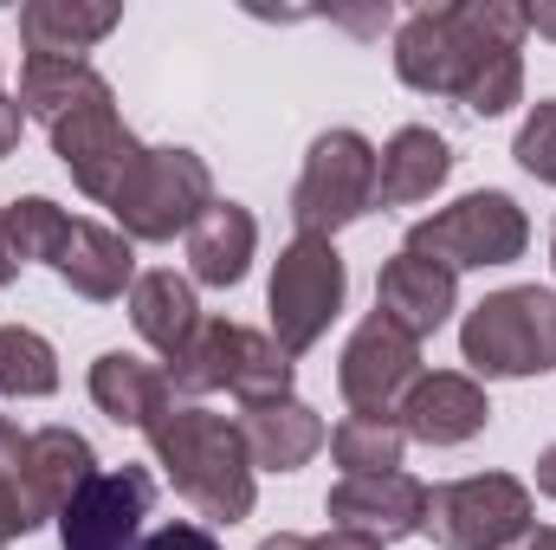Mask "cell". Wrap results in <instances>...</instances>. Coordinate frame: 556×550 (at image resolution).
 I'll use <instances>...</instances> for the list:
<instances>
[{
    "label": "cell",
    "instance_id": "cell-19",
    "mask_svg": "<svg viewBox=\"0 0 556 550\" xmlns=\"http://www.w3.org/2000/svg\"><path fill=\"white\" fill-rule=\"evenodd\" d=\"M91 402L111 414L117 427L149 434L162 414L175 409V389H168V370L162 363H149L137 350H104L91 363Z\"/></svg>",
    "mask_w": 556,
    "mask_h": 550
},
{
    "label": "cell",
    "instance_id": "cell-7",
    "mask_svg": "<svg viewBox=\"0 0 556 550\" xmlns=\"http://www.w3.org/2000/svg\"><path fill=\"white\" fill-rule=\"evenodd\" d=\"M214 208V175H207V162L194 155V149H175V142H162V149H142V162L130 168V182L117 188V201H111V214H117V234L137 247H162V240H188V227L201 221Z\"/></svg>",
    "mask_w": 556,
    "mask_h": 550
},
{
    "label": "cell",
    "instance_id": "cell-17",
    "mask_svg": "<svg viewBox=\"0 0 556 550\" xmlns=\"http://www.w3.org/2000/svg\"><path fill=\"white\" fill-rule=\"evenodd\" d=\"M240 440L253 453V473H298L311 466V453L324 447V421L304 409L298 396H273V402H240Z\"/></svg>",
    "mask_w": 556,
    "mask_h": 550
},
{
    "label": "cell",
    "instance_id": "cell-12",
    "mask_svg": "<svg viewBox=\"0 0 556 550\" xmlns=\"http://www.w3.org/2000/svg\"><path fill=\"white\" fill-rule=\"evenodd\" d=\"M155 512V473L149 466H111L78 486V499L59 512L65 550H137L142 518Z\"/></svg>",
    "mask_w": 556,
    "mask_h": 550
},
{
    "label": "cell",
    "instance_id": "cell-31",
    "mask_svg": "<svg viewBox=\"0 0 556 550\" xmlns=\"http://www.w3.org/2000/svg\"><path fill=\"white\" fill-rule=\"evenodd\" d=\"M311 550H389V545H376V538H363V532H324V538H311Z\"/></svg>",
    "mask_w": 556,
    "mask_h": 550
},
{
    "label": "cell",
    "instance_id": "cell-28",
    "mask_svg": "<svg viewBox=\"0 0 556 550\" xmlns=\"http://www.w3.org/2000/svg\"><path fill=\"white\" fill-rule=\"evenodd\" d=\"M511 155H518L525 175H538V182L556 188V98L531 104V117H525V130H518V142H511Z\"/></svg>",
    "mask_w": 556,
    "mask_h": 550
},
{
    "label": "cell",
    "instance_id": "cell-10",
    "mask_svg": "<svg viewBox=\"0 0 556 550\" xmlns=\"http://www.w3.org/2000/svg\"><path fill=\"white\" fill-rule=\"evenodd\" d=\"M343 291H350V273H343V253L330 240H291L273 266V285H266V311H273V343L285 357H304L317 350V337L337 324L343 311Z\"/></svg>",
    "mask_w": 556,
    "mask_h": 550
},
{
    "label": "cell",
    "instance_id": "cell-4",
    "mask_svg": "<svg viewBox=\"0 0 556 550\" xmlns=\"http://www.w3.org/2000/svg\"><path fill=\"white\" fill-rule=\"evenodd\" d=\"M459 357L479 376L518 383L556 370V291L551 285H505L459 324Z\"/></svg>",
    "mask_w": 556,
    "mask_h": 550
},
{
    "label": "cell",
    "instance_id": "cell-22",
    "mask_svg": "<svg viewBox=\"0 0 556 550\" xmlns=\"http://www.w3.org/2000/svg\"><path fill=\"white\" fill-rule=\"evenodd\" d=\"M130 324L149 350H162L168 363L188 350V337L201 330V298H194V278L181 273H137L130 285Z\"/></svg>",
    "mask_w": 556,
    "mask_h": 550
},
{
    "label": "cell",
    "instance_id": "cell-9",
    "mask_svg": "<svg viewBox=\"0 0 556 550\" xmlns=\"http://www.w3.org/2000/svg\"><path fill=\"white\" fill-rule=\"evenodd\" d=\"M538 499L525 479L511 473H472V479H446L427 492V538L440 550H505L525 538L538 518Z\"/></svg>",
    "mask_w": 556,
    "mask_h": 550
},
{
    "label": "cell",
    "instance_id": "cell-32",
    "mask_svg": "<svg viewBox=\"0 0 556 550\" xmlns=\"http://www.w3.org/2000/svg\"><path fill=\"white\" fill-rule=\"evenodd\" d=\"M531 13V33L538 39H556V0H538V7H525Z\"/></svg>",
    "mask_w": 556,
    "mask_h": 550
},
{
    "label": "cell",
    "instance_id": "cell-25",
    "mask_svg": "<svg viewBox=\"0 0 556 550\" xmlns=\"http://www.w3.org/2000/svg\"><path fill=\"white\" fill-rule=\"evenodd\" d=\"M330 453H337L343 479H350V473H395V466H402V453H408V434H402V421L350 414V421H337Z\"/></svg>",
    "mask_w": 556,
    "mask_h": 550
},
{
    "label": "cell",
    "instance_id": "cell-30",
    "mask_svg": "<svg viewBox=\"0 0 556 550\" xmlns=\"http://www.w3.org/2000/svg\"><path fill=\"white\" fill-rule=\"evenodd\" d=\"M20 130H26V111H20V98H7V85H0V162L20 149Z\"/></svg>",
    "mask_w": 556,
    "mask_h": 550
},
{
    "label": "cell",
    "instance_id": "cell-1",
    "mask_svg": "<svg viewBox=\"0 0 556 550\" xmlns=\"http://www.w3.org/2000/svg\"><path fill=\"white\" fill-rule=\"evenodd\" d=\"M531 13L511 0H440L402 20L395 72L408 91L459 98L472 117H505L525 98Z\"/></svg>",
    "mask_w": 556,
    "mask_h": 550
},
{
    "label": "cell",
    "instance_id": "cell-6",
    "mask_svg": "<svg viewBox=\"0 0 556 550\" xmlns=\"http://www.w3.org/2000/svg\"><path fill=\"white\" fill-rule=\"evenodd\" d=\"M168 389H181V396L233 389L240 402H273V396H291V357L266 330H247V324H227V317H201L188 350L168 363Z\"/></svg>",
    "mask_w": 556,
    "mask_h": 550
},
{
    "label": "cell",
    "instance_id": "cell-21",
    "mask_svg": "<svg viewBox=\"0 0 556 550\" xmlns=\"http://www.w3.org/2000/svg\"><path fill=\"white\" fill-rule=\"evenodd\" d=\"M253 247H260V221L240 208V201H214L194 227H188V266L194 285H214V291H233L247 266H253Z\"/></svg>",
    "mask_w": 556,
    "mask_h": 550
},
{
    "label": "cell",
    "instance_id": "cell-16",
    "mask_svg": "<svg viewBox=\"0 0 556 550\" xmlns=\"http://www.w3.org/2000/svg\"><path fill=\"white\" fill-rule=\"evenodd\" d=\"M376 311H382L389 324H402L408 337L427 343V337L459 311V278L402 247V253L382 266V278H376Z\"/></svg>",
    "mask_w": 556,
    "mask_h": 550
},
{
    "label": "cell",
    "instance_id": "cell-24",
    "mask_svg": "<svg viewBox=\"0 0 556 550\" xmlns=\"http://www.w3.org/2000/svg\"><path fill=\"white\" fill-rule=\"evenodd\" d=\"M59 389V357L39 330L26 324H0V396L13 402H39Z\"/></svg>",
    "mask_w": 556,
    "mask_h": 550
},
{
    "label": "cell",
    "instance_id": "cell-11",
    "mask_svg": "<svg viewBox=\"0 0 556 550\" xmlns=\"http://www.w3.org/2000/svg\"><path fill=\"white\" fill-rule=\"evenodd\" d=\"M415 383H420V337L389 324L382 311H369L356 324V337L343 343V363H337L343 402L356 414H369V421H395Z\"/></svg>",
    "mask_w": 556,
    "mask_h": 550
},
{
    "label": "cell",
    "instance_id": "cell-29",
    "mask_svg": "<svg viewBox=\"0 0 556 550\" xmlns=\"http://www.w3.org/2000/svg\"><path fill=\"white\" fill-rule=\"evenodd\" d=\"M137 550H220V538L201 532V525H162V532H149Z\"/></svg>",
    "mask_w": 556,
    "mask_h": 550
},
{
    "label": "cell",
    "instance_id": "cell-5",
    "mask_svg": "<svg viewBox=\"0 0 556 550\" xmlns=\"http://www.w3.org/2000/svg\"><path fill=\"white\" fill-rule=\"evenodd\" d=\"M376 168H382V149L363 130H324L311 142V155H304L298 188H291L298 240H337L369 208H382L376 201Z\"/></svg>",
    "mask_w": 556,
    "mask_h": 550
},
{
    "label": "cell",
    "instance_id": "cell-3",
    "mask_svg": "<svg viewBox=\"0 0 556 550\" xmlns=\"http://www.w3.org/2000/svg\"><path fill=\"white\" fill-rule=\"evenodd\" d=\"M149 453L162 466V479L214 525H240L253 518V453L240 440V421L214 409H168L149 427Z\"/></svg>",
    "mask_w": 556,
    "mask_h": 550
},
{
    "label": "cell",
    "instance_id": "cell-27",
    "mask_svg": "<svg viewBox=\"0 0 556 550\" xmlns=\"http://www.w3.org/2000/svg\"><path fill=\"white\" fill-rule=\"evenodd\" d=\"M20 460H26V434L0 414V550L13 545V538H26V532H39L33 499H26V473H20Z\"/></svg>",
    "mask_w": 556,
    "mask_h": 550
},
{
    "label": "cell",
    "instance_id": "cell-36",
    "mask_svg": "<svg viewBox=\"0 0 556 550\" xmlns=\"http://www.w3.org/2000/svg\"><path fill=\"white\" fill-rule=\"evenodd\" d=\"M260 550H311V538H298V532H278V538H266Z\"/></svg>",
    "mask_w": 556,
    "mask_h": 550
},
{
    "label": "cell",
    "instance_id": "cell-18",
    "mask_svg": "<svg viewBox=\"0 0 556 550\" xmlns=\"http://www.w3.org/2000/svg\"><path fill=\"white\" fill-rule=\"evenodd\" d=\"M20 473H26L33 518L46 525V518H59V512L78 499V486L98 473V453H91V440H85L78 427H39V434H26Z\"/></svg>",
    "mask_w": 556,
    "mask_h": 550
},
{
    "label": "cell",
    "instance_id": "cell-2",
    "mask_svg": "<svg viewBox=\"0 0 556 550\" xmlns=\"http://www.w3.org/2000/svg\"><path fill=\"white\" fill-rule=\"evenodd\" d=\"M20 111L46 124L65 175L104 208L117 201V188L130 182V168L149 149L117 117V91L91 59H26L20 65Z\"/></svg>",
    "mask_w": 556,
    "mask_h": 550
},
{
    "label": "cell",
    "instance_id": "cell-26",
    "mask_svg": "<svg viewBox=\"0 0 556 550\" xmlns=\"http://www.w3.org/2000/svg\"><path fill=\"white\" fill-rule=\"evenodd\" d=\"M7 253H13V266H26V260H52V247H59V234H65V208L59 201H46V195H26V201H13L7 214Z\"/></svg>",
    "mask_w": 556,
    "mask_h": 550
},
{
    "label": "cell",
    "instance_id": "cell-34",
    "mask_svg": "<svg viewBox=\"0 0 556 550\" xmlns=\"http://www.w3.org/2000/svg\"><path fill=\"white\" fill-rule=\"evenodd\" d=\"M505 550H556V532H551V525H531L525 538H511Z\"/></svg>",
    "mask_w": 556,
    "mask_h": 550
},
{
    "label": "cell",
    "instance_id": "cell-35",
    "mask_svg": "<svg viewBox=\"0 0 556 550\" xmlns=\"http://www.w3.org/2000/svg\"><path fill=\"white\" fill-rule=\"evenodd\" d=\"M7 214V208H0ZM20 278V266H13V253H7V221H0V285H13Z\"/></svg>",
    "mask_w": 556,
    "mask_h": 550
},
{
    "label": "cell",
    "instance_id": "cell-33",
    "mask_svg": "<svg viewBox=\"0 0 556 550\" xmlns=\"http://www.w3.org/2000/svg\"><path fill=\"white\" fill-rule=\"evenodd\" d=\"M538 492H544V499H556V440L538 453Z\"/></svg>",
    "mask_w": 556,
    "mask_h": 550
},
{
    "label": "cell",
    "instance_id": "cell-13",
    "mask_svg": "<svg viewBox=\"0 0 556 550\" xmlns=\"http://www.w3.org/2000/svg\"><path fill=\"white\" fill-rule=\"evenodd\" d=\"M324 512L337 532H363L376 545H395V538H415L427 525V486L402 466L395 473H350L330 486Z\"/></svg>",
    "mask_w": 556,
    "mask_h": 550
},
{
    "label": "cell",
    "instance_id": "cell-37",
    "mask_svg": "<svg viewBox=\"0 0 556 550\" xmlns=\"http://www.w3.org/2000/svg\"><path fill=\"white\" fill-rule=\"evenodd\" d=\"M551 253H556V240H551Z\"/></svg>",
    "mask_w": 556,
    "mask_h": 550
},
{
    "label": "cell",
    "instance_id": "cell-8",
    "mask_svg": "<svg viewBox=\"0 0 556 550\" xmlns=\"http://www.w3.org/2000/svg\"><path fill=\"white\" fill-rule=\"evenodd\" d=\"M402 247L459 278V273H472V266H511V260H525L531 221H525V208H518L511 195L479 188V195H459L453 208L415 221Z\"/></svg>",
    "mask_w": 556,
    "mask_h": 550
},
{
    "label": "cell",
    "instance_id": "cell-23",
    "mask_svg": "<svg viewBox=\"0 0 556 550\" xmlns=\"http://www.w3.org/2000/svg\"><path fill=\"white\" fill-rule=\"evenodd\" d=\"M124 7H85V0H33L20 7L26 59H85L104 33H117Z\"/></svg>",
    "mask_w": 556,
    "mask_h": 550
},
{
    "label": "cell",
    "instance_id": "cell-15",
    "mask_svg": "<svg viewBox=\"0 0 556 550\" xmlns=\"http://www.w3.org/2000/svg\"><path fill=\"white\" fill-rule=\"evenodd\" d=\"M395 421H402V434L420 440V447H459V440H472L492 421V402H485V389L472 376L433 370V376H420L415 389H408V402H402Z\"/></svg>",
    "mask_w": 556,
    "mask_h": 550
},
{
    "label": "cell",
    "instance_id": "cell-20",
    "mask_svg": "<svg viewBox=\"0 0 556 550\" xmlns=\"http://www.w3.org/2000/svg\"><path fill=\"white\" fill-rule=\"evenodd\" d=\"M446 175H453V142L440 137V130H427V124H408L382 149L376 201L382 208H420V201H433L446 188Z\"/></svg>",
    "mask_w": 556,
    "mask_h": 550
},
{
    "label": "cell",
    "instance_id": "cell-14",
    "mask_svg": "<svg viewBox=\"0 0 556 550\" xmlns=\"http://www.w3.org/2000/svg\"><path fill=\"white\" fill-rule=\"evenodd\" d=\"M46 266L65 278L78 298L111 304V298H124V291L137 285V247H130L117 227L65 221V234H59V247H52V260H46Z\"/></svg>",
    "mask_w": 556,
    "mask_h": 550
}]
</instances>
